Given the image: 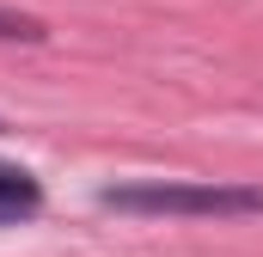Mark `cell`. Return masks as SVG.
Segmentation results:
<instances>
[{
	"instance_id": "obj_1",
	"label": "cell",
	"mask_w": 263,
	"mask_h": 257,
	"mask_svg": "<svg viewBox=\"0 0 263 257\" xmlns=\"http://www.w3.org/2000/svg\"><path fill=\"white\" fill-rule=\"evenodd\" d=\"M104 208H123V214H214V221H233V214H263V184H110L98 196Z\"/></svg>"
},
{
	"instance_id": "obj_2",
	"label": "cell",
	"mask_w": 263,
	"mask_h": 257,
	"mask_svg": "<svg viewBox=\"0 0 263 257\" xmlns=\"http://www.w3.org/2000/svg\"><path fill=\"white\" fill-rule=\"evenodd\" d=\"M37 208H43L37 178H31L25 166H0V227H12V221H31Z\"/></svg>"
},
{
	"instance_id": "obj_3",
	"label": "cell",
	"mask_w": 263,
	"mask_h": 257,
	"mask_svg": "<svg viewBox=\"0 0 263 257\" xmlns=\"http://www.w3.org/2000/svg\"><path fill=\"white\" fill-rule=\"evenodd\" d=\"M0 37H6V43H43V25H37L31 12H12V6H0Z\"/></svg>"
}]
</instances>
